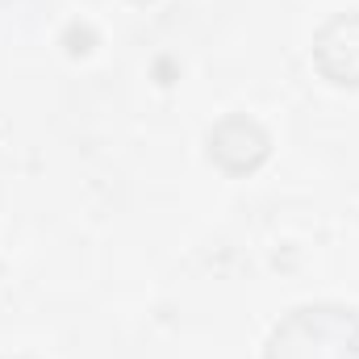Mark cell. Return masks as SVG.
I'll use <instances>...</instances> for the list:
<instances>
[{"label": "cell", "mask_w": 359, "mask_h": 359, "mask_svg": "<svg viewBox=\"0 0 359 359\" xmlns=\"http://www.w3.org/2000/svg\"><path fill=\"white\" fill-rule=\"evenodd\" d=\"M268 359H359V318L351 309H301L276 330Z\"/></svg>", "instance_id": "obj_1"}]
</instances>
